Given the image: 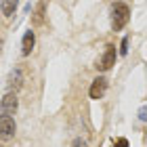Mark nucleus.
Here are the masks:
<instances>
[{
	"instance_id": "9d476101",
	"label": "nucleus",
	"mask_w": 147,
	"mask_h": 147,
	"mask_svg": "<svg viewBox=\"0 0 147 147\" xmlns=\"http://www.w3.org/2000/svg\"><path fill=\"white\" fill-rule=\"evenodd\" d=\"M128 53V38H122V44H120V55H126Z\"/></svg>"
},
{
	"instance_id": "7ed1b4c3",
	"label": "nucleus",
	"mask_w": 147,
	"mask_h": 147,
	"mask_svg": "<svg viewBox=\"0 0 147 147\" xmlns=\"http://www.w3.org/2000/svg\"><path fill=\"white\" fill-rule=\"evenodd\" d=\"M15 130H17V124H15V120H13V116L2 113V116H0V139H2V141H9V139L15 137Z\"/></svg>"
},
{
	"instance_id": "20e7f679",
	"label": "nucleus",
	"mask_w": 147,
	"mask_h": 147,
	"mask_svg": "<svg viewBox=\"0 0 147 147\" xmlns=\"http://www.w3.org/2000/svg\"><path fill=\"white\" fill-rule=\"evenodd\" d=\"M19 107V99L15 95V90H9L0 101V113H6V116H15V111Z\"/></svg>"
},
{
	"instance_id": "423d86ee",
	"label": "nucleus",
	"mask_w": 147,
	"mask_h": 147,
	"mask_svg": "<svg viewBox=\"0 0 147 147\" xmlns=\"http://www.w3.org/2000/svg\"><path fill=\"white\" fill-rule=\"evenodd\" d=\"M6 84H9V88H11V90H19V88H21V84H23V69H21V67L11 69Z\"/></svg>"
},
{
	"instance_id": "6e6552de",
	"label": "nucleus",
	"mask_w": 147,
	"mask_h": 147,
	"mask_svg": "<svg viewBox=\"0 0 147 147\" xmlns=\"http://www.w3.org/2000/svg\"><path fill=\"white\" fill-rule=\"evenodd\" d=\"M17 4L19 0H0V11H2L4 17H13L17 11Z\"/></svg>"
},
{
	"instance_id": "f257e3e1",
	"label": "nucleus",
	"mask_w": 147,
	"mask_h": 147,
	"mask_svg": "<svg viewBox=\"0 0 147 147\" xmlns=\"http://www.w3.org/2000/svg\"><path fill=\"white\" fill-rule=\"evenodd\" d=\"M128 19H130L128 4H124V2H113L111 4V30L113 32H120L128 23Z\"/></svg>"
},
{
	"instance_id": "4468645a",
	"label": "nucleus",
	"mask_w": 147,
	"mask_h": 147,
	"mask_svg": "<svg viewBox=\"0 0 147 147\" xmlns=\"http://www.w3.org/2000/svg\"><path fill=\"white\" fill-rule=\"evenodd\" d=\"M0 46H2V40H0Z\"/></svg>"
},
{
	"instance_id": "f03ea898",
	"label": "nucleus",
	"mask_w": 147,
	"mask_h": 147,
	"mask_svg": "<svg viewBox=\"0 0 147 147\" xmlns=\"http://www.w3.org/2000/svg\"><path fill=\"white\" fill-rule=\"evenodd\" d=\"M116 57H118L116 46H113V44H107V46H105V51H103V55H101V59H99V63H97V69H99V71L111 69L113 65H116Z\"/></svg>"
},
{
	"instance_id": "1a4fd4ad",
	"label": "nucleus",
	"mask_w": 147,
	"mask_h": 147,
	"mask_svg": "<svg viewBox=\"0 0 147 147\" xmlns=\"http://www.w3.org/2000/svg\"><path fill=\"white\" fill-rule=\"evenodd\" d=\"M44 11H46L44 2H38L36 13H34V17H32V25H34V28H38V25H42V23H44Z\"/></svg>"
},
{
	"instance_id": "39448f33",
	"label": "nucleus",
	"mask_w": 147,
	"mask_h": 147,
	"mask_svg": "<svg viewBox=\"0 0 147 147\" xmlns=\"http://www.w3.org/2000/svg\"><path fill=\"white\" fill-rule=\"evenodd\" d=\"M105 92H107V78H105V76L95 78V80H92V84H90V90H88L90 99L99 101V99H103Z\"/></svg>"
},
{
	"instance_id": "9b49d317",
	"label": "nucleus",
	"mask_w": 147,
	"mask_h": 147,
	"mask_svg": "<svg viewBox=\"0 0 147 147\" xmlns=\"http://www.w3.org/2000/svg\"><path fill=\"white\" fill-rule=\"evenodd\" d=\"M145 113H147V111H145V105H143V107L139 109V120H143V122H145V118H147Z\"/></svg>"
},
{
	"instance_id": "0eeeda50",
	"label": "nucleus",
	"mask_w": 147,
	"mask_h": 147,
	"mask_svg": "<svg viewBox=\"0 0 147 147\" xmlns=\"http://www.w3.org/2000/svg\"><path fill=\"white\" fill-rule=\"evenodd\" d=\"M34 44H36V36H34V32H25L23 34V40H21V55L23 57H28L32 55V51H34Z\"/></svg>"
},
{
	"instance_id": "ddd939ff",
	"label": "nucleus",
	"mask_w": 147,
	"mask_h": 147,
	"mask_svg": "<svg viewBox=\"0 0 147 147\" xmlns=\"http://www.w3.org/2000/svg\"><path fill=\"white\" fill-rule=\"evenodd\" d=\"M74 145H86V141H84V139H76V141H74Z\"/></svg>"
},
{
	"instance_id": "f8f14e48",
	"label": "nucleus",
	"mask_w": 147,
	"mask_h": 147,
	"mask_svg": "<svg viewBox=\"0 0 147 147\" xmlns=\"http://www.w3.org/2000/svg\"><path fill=\"white\" fill-rule=\"evenodd\" d=\"M116 143H118V145H122V147H128V141H126V139H118Z\"/></svg>"
}]
</instances>
